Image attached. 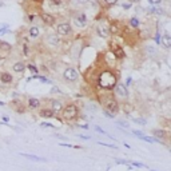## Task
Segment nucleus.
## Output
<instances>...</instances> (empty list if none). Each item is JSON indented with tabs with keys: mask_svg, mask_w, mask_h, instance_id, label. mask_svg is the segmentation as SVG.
Returning a JSON list of instances; mask_svg holds the SVG:
<instances>
[{
	"mask_svg": "<svg viewBox=\"0 0 171 171\" xmlns=\"http://www.w3.org/2000/svg\"><path fill=\"white\" fill-rule=\"evenodd\" d=\"M63 79L66 82H68V83H74V82H76L79 79L78 70L74 68V67H67L66 70L63 71Z\"/></svg>",
	"mask_w": 171,
	"mask_h": 171,
	"instance_id": "obj_7",
	"label": "nucleus"
},
{
	"mask_svg": "<svg viewBox=\"0 0 171 171\" xmlns=\"http://www.w3.org/2000/svg\"><path fill=\"white\" fill-rule=\"evenodd\" d=\"M104 110L108 111L110 114H112V115H116V114L119 112V104H118V102H116L114 98H108L107 100L104 102Z\"/></svg>",
	"mask_w": 171,
	"mask_h": 171,
	"instance_id": "obj_9",
	"label": "nucleus"
},
{
	"mask_svg": "<svg viewBox=\"0 0 171 171\" xmlns=\"http://www.w3.org/2000/svg\"><path fill=\"white\" fill-rule=\"evenodd\" d=\"M35 1H38V0H35Z\"/></svg>",
	"mask_w": 171,
	"mask_h": 171,
	"instance_id": "obj_52",
	"label": "nucleus"
},
{
	"mask_svg": "<svg viewBox=\"0 0 171 171\" xmlns=\"http://www.w3.org/2000/svg\"><path fill=\"white\" fill-rule=\"evenodd\" d=\"M116 163H119V165L130 166V162H127V160H123V159H116Z\"/></svg>",
	"mask_w": 171,
	"mask_h": 171,
	"instance_id": "obj_34",
	"label": "nucleus"
},
{
	"mask_svg": "<svg viewBox=\"0 0 171 171\" xmlns=\"http://www.w3.org/2000/svg\"><path fill=\"white\" fill-rule=\"evenodd\" d=\"M3 106H6V103H4V102H1V100H0V107H3Z\"/></svg>",
	"mask_w": 171,
	"mask_h": 171,
	"instance_id": "obj_50",
	"label": "nucleus"
},
{
	"mask_svg": "<svg viewBox=\"0 0 171 171\" xmlns=\"http://www.w3.org/2000/svg\"><path fill=\"white\" fill-rule=\"evenodd\" d=\"M154 135L157 136V138H165L166 132L163 130H154Z\"/></svg>",
	"mask_w": 171,
	"mask_h": 171,
	"instance_id": "obj_29",
	"label": "nucleus"
},
{
	"mask_svg": "<svg viewBox=\"0 0 171 171\" xmlns=\"http://www.w3.org/2000/svg\"><path fill=\"white\" fill-rule=\"evenodd\" d=\"M14 82H15V78L11 71L0 70V84H3L4 87H9V86L14 84Z\"/></svg>",
	"mask_w": 171,
	"mask_h": 171,
	"instance_id": "obj_5",
	"label": "nucleus"
},
{
	"mask_svg": "<svg viewBox=\"0 0 171 171\" xmlns=\"http://www.w3.org/2000/svg\"><path fill=\"white\" fill-rule=\"evenodd\" d=\"M9 106L12 107V110H14L15 112H18V114H24L27 111L26 103H23V102L19 100V99H14V100L9 103Z\"/></svg>",
	"mask_w": 171,
	"mask_h": 171,
	"instance_id": "obj_13",
	"label": "nucleus"
},
{
	"mask_svg": "<svg viewBox=\"0 0 171 171\" xmlns=\"http://www.w3.org/2000/svg\"><path fill=\"white\" fill-rule=\"evenodd\" d=\"M147 1H148V4H151L152 7H158L163 0H147Z\"/></svg>",
	"mask_w": 171,
	"mask_h": 171,
	"instance_id": "obj_31",
	"label": "nucleus"
},
{
	"mask_svg": "<svg viewBox=\"0 0 171 171\" xmlns=\"http://www.w3.org/2000/svg\"><path fill=\"white\" fill-rule=\"evenodd\" d=\"M39 18H40L41 23H43L44 26L52 27L56 24V16L52 14H49V12H40V14H39Z\"/></svg>",
	"mask_w": 171,
	"mask_h": 171,
	"instance_id": "obj_8",
	"label": "nucleus"
},
{
	"mask_svg": "<svg viewBox=\"0 0 171 171\" xmlns=\"http://www.w3.org/2000/svg\"><path fill=\"white\" fill-rule=\"evenodd\" d=\"M132 134H135V135L138 136V138H140V136L143 135V132H142V131H138V130H132Z\"/></svg>",
	"mask_w": 171,
	"mask_h": 171,
	"instance_id": "obj_36",
	"label": "nucleus"
},
{
	"mask_svg": "<svg viewBox=\"0 0 171 171\" xmlns=\"http://www.w3.org/2000/svg\"><path fill=\"white\" fill-rule=\"evenodd\" d=\"M8 32H9V26L8 24H4V26L0 28V36L6 35V34H8Z\"/></svg>",
	"mask_w": 171,
	"mask_h": 171,
	"instance_id": "obj_27",
	"label": "nucleus"
},
{
	"mask_svg": "<svg viewBox=\"0 0 171 171\" xmlns=\"http://www.w3.org/2000/svg\"><path fill=\"white\" fill-rule=\"evenodd\" d=\"M26 68H27V70L31 71V72L34 74V75H39V68L35 66V64L28 63V64H26Z\"/></svg>",
	"mask_w": 171,
	"mask_h": 171,
	"instance_id": "obj_24",
	"label": "nucleus"
},
{
	"mask_svg": "<svg viewBox=\"0 0 171 171\" xmlns=\"http://www.w3.org/2000/svg\"><path fill=\"white\" fill-rule=\"evenodd\" d=\"M62 118L64 120H75L79 116V107L74 103H68L67 106H64L62 110Z\"/></svg>",
	"mask_w": 171,
	"mask_h": 171,
	"instance_id": "obj_2",
	"label": "nucleus"
},
{
	"mask_svg": "<svg viewBox=\"0 0 171 171\" xmlns=\"http://www.w3.org/2000/svg\"><path fill=\"white\" fill-rule=\"evenodd\" d=\"M103 112H104V115L106 116H107V118H110V119H114V118H115V115H112V114H110V112H108V111H103Z\"/></svg>",
	"mask_w": 171,
	"mask_h": 171,
	"instance_id": "obj_37",
	"label": "nucleus"
},
{
	"mask_svg": "<svg viewBox=\"0 0 171 171\" xmlns=\"http://www.w3.org/2000/svg\"><path fill=\"white\" fill-rule=\"evenodd\" d=\"M55 34L60 38H67V36H70L72 34V27L68 21H60L55 27Z\"/></svg>",
	"mask_w": 171,
	"mask_h": 171,
	"instance_id": "obj_3",
	"label": "nucleus"
},
{
	"mask_svg": "<svg viewBox=\"0 0 171 171\" xmlns=\"http://www.w3.org/2000/svg\"><path fill=\"white\" fill-rule=\"evenodd\" d=\"M118 124H120V126H123V127H126V128H128V123H126V122H123V120H118Z\"/></svg>",
	"mask_w": 171,
	"mask_h": 171,
	"instance_id": "obj_39",
	"label": "nucleus"
},
{
	"mask_svg": "<svg viewBox=\"0 0 171 171\" xmlns=\"http://www.w3.org/2000/svg\"><path fill=\"white\" fill-rule=\"evenodd\" d=\"M40 126H41V127H47V128H55V126L51 124V123H48V122H43V123H40Z\"/></svg>",
	"mask_w": 171,
	"mask_h": 171,
	"instance_id": "obj_33",
	"label": "nucleus"
},
{
	"mask_svg": "<svg viewBox=\"0 0 171 171\" xmlns=\"http://www.w3.org/2000/svg\"><path fill=\"white\" fill-rule=\"evenodd\" d=\"M111 52L114 54V56H115L118 60H120V59H123L126 56V54H124V51H123V48L119 44H116L115 41H111Z\"/></svg>",
	"mask_w": 171,
	"mask_h": 171,
	"instance_id": "obj_14",
	"label": "nucleus"
},
{
	"mask_svg": "<svg viewBox=\"0 0 171 171\" xmlns=\"http://www.w3.org/2000/svg\"><path fill=\"white\" fill-rule=\"evenodd\" d=\"M160 44H163V47L166 48H171V36L168 34H163V36L160 38Z\"/></svg>",
	"mask_w": 171,
	"mask_h": 171,
	"instance_id": "obj_23",
	"label": "nucleus"
},
{
	"mask_svg": "<svg viewBox=\"0 0 171 171\" xmlns=\"http://www.w3.org/2000/svg\"><path fill=\"white\" fill-rule=\"evenodd\" d=\"M132 120L135 123H138V124H142V126L147 124V120H146V119H143V118H134Z\"/></svg>",
	"mask_w": 171,
	"mask_h": 171,
	"instance_id": "obj_30",
	"label": "nucleus"
},
{
	"mask_svg": "<svg viewBox=\"0 0 171 171\" xmlns=\"http://www.w3.org/2000/svg\"><path fill=\"white\" fill-rule=\"evenodd\" d=\"M11 52H12L11 43H8V41H6V40H0V59L8 58Z\"/></svg>",
	"mask_w": 171,
	"mask_h": 171,
	"instance_id": "obj_10",
	"label": "nucleus"
},
{
	"mask_svg": "<svg viewBox=\"0 0 171 171\" xmlns=\"http://www.w3.org/2000/svg\"><path fill=\"white\" fill-rule=\"evenodd\" d=\"M152 171H154V170H152Z\"/></svg>",
	"mask_w": 171,
	"mask_h": 171,
	"instance_id": "obj_55",
	"label": "nucleus"
},
{
	"mask_svg": "<svg viewBox=\"0 0 171 171\" xmlns=\"http://www.w3.org/2000/svg\"><path fill=\"white\" fill-rule=\"evenodd\" d=\"M147 52L151 54V55H154V54H157V51H155V48H154V47H147Z\"/></svg>",
	"mask_w": 171,
	"mask_h": 171,
	"instance_id": "obj_35",
	"label": "nucleus"
},
{
	"mask_svg": "<svg viewBox=\"0 0 171 171\" xmlns=\"http://www.w3.org/2000/svg\"><path fill=\"white\" fill-rule=\"evenodd\" d=\"M108 28H110V34H112V35H116L119 32V27L116 26L115 23H112L111 26H108Z\"/></svg>",
	"mask_w": 171,
	"mask_h": 171,
	"instance_id": "obj_26",
	"label": "nucleus"
},
{
	"mask_svg": "<svg viewBox=\"0 0 171 171\" xmlns=\"http://www.w3.org/2000/svg\"><path fill=\"white\" fill-rule=\"evenodd\" d=\"M40 106H41L40 99L32 98V96L27 98V102H26L27 110H29V111H36V110H39V108H40Z\"/></svg>",
	"mask_w": 171,
	"mask_h": 171,
	"instance_id": "obj_11",
	"label": "nucleus"
},
{
	"mask_svg": "<svg viewBox=\"0 0 171 171\" xmlns=\"http://www.w3.org/2000/svg\"><path fill=\"white\" fill-rule=\"evenodd\" d=\"M103 1H104V4H106V6H108V7L118 3V0H103Z\"/></svg>",
	"mask_w": 171,
	"mask_h": 171,
	"instance_id": "obj_32",
	"label": "nucleus"
},
{
	"mask_svg": "<svg viewBox=\"0 0 171 171\" xmlns=\"http://www.w3.org/2000/svg\"><path fill=\"white\" fill-rule=\"evenodd\" d=\"M60 146H63V147H75V146L68 145V143H60Z\"/></svg>",
	"mask_w": 171,
	"mask_h": 171,
	"instance_id": "obj_47",
	"label": "nucleus"
},
{
	"mask_svg": "<svg viewBox=\"0 0 171 171\" xmlns=\"http://www.w3.org/2000/svg\"><path fill=\"white\" fill-rule=\"evenodd\" d=\"M44 43L48 47H51V48H56V47L60 46L62 39H60V36L56 35L55 32H49V34H47L44 36Z\"/></svg>",
	"mask_w": 171,
	"mask_h": 171,
	"instance_id": "obj_4",
	"label": "nucleus"
},
{
	"mask_svg": "<svg viewBox=\"0 0 171 171\" xmlns=\"http://www.w3.org/2000/svg\"><path fill=\"white\" fill-rule=\"evenodd\" d=\"M96 34H98L100 38H103V39L108 38V36L111 35L110 28H108L107 24H98V27H96Z\"/></svg>",
	"mask_w": 171,
	"mask_h": 171,
	"instance_id": "obj_16",
	"label": "nucleus"
},
{
	"mask_svg": "<svg viewBox=\"0 0 171 171\" xmlns=\"http://www.w3.org/2000/svg\"><path fill=\"white\" fill-rule=\"evenodd\" d=\"M51 92H52V94H59V92H60V91H59V88H58V87H52Z\"/></svg>",
	"mask_w": 171,
	"mask_h": 171,
	"instance_id": "obj_44",
	"label": "nucleus"
},
{
	"mask_svg": "<svg viewBox=\"0 0 171 171\" xmlns=\"http://www.w3.org/2000/svg\"><path fill=\"white\" fill-rule=\"evenodd\" d=\"M1 119H3L4 123H8L9 122V116H7V115H3V116H1Z\"/></svg>",
	"mask_w": 171,
	"mask_h": 171,
	"instance_id": "obj_40",
	"label": "nucleus"
},
{
	"mask_svg": "<svg viewBox=\"0 0 171 171\" xmlns=\"http://www.w3.org/2000/svg\"><path fill=\"white\" fill-rule=\"evenodd\" d=\"M122 7H123L124 9H128V8L131 7V3H124V4H122Z\"/></svg>",
	"mask_w": 171,
	"mask_h": 171,
	"instance_id": "obj_45",
	"label": "nucleus"
},
{
	"mask_svg": "<svg viewBox=\"0 0 171 171\" xmlns=\"http://www.w3.org/2000/svg\"><path fill=\"white\" fill-rule=\"evenodd\" d=\"M0 7H1V4H0Z\"/></svg>",
	"mask_w": 171,
	"mask_h": 171,
	"instance_id": "obj_53",
	"label": "nucleus"
},
{
	"mask_svg": "<svg viewBox=\"0 0 171 171\" xmlns=\"http://www.w3.org/2000/svg\"><path fill=\"white\" fill-rule=\"evenodd\" d=\"M99 145H102V146H107V147H110V148H116V146H114V145H106V143H102V142H99Z\"/></svg>",
	"mask_w": 171,
	"mask_h": 171,
	"instance_id": "obj_43",
	"label": "nucleus"
},
{
	"mask_svg": "<svg viewBox=\"0 0 171 171\" xmlns=\"http://www.w3.org/2000/svg\"><path fill=\"white\" fill-rule=\"evenodd\" d=\"M150 14H157V15H165V9L159 8V7H152V8L148 9Z\"/></svg>",
	"mask_w": 171,
	"mask_h": 171,
	"instance_id": "obj_25",
	"label": "nucleus"
},
{
	"mask_svg": "<svg viewBox=\"0 0 171 171\" xmlns=\"http://www.w3.org/2000/svg\"><path fill=\"white\" fill-rule=\"evenodd\" d=\"M139 20H138V19L136 18H131L130 19V26L131 27H134V28H138V27H139Z\"/></svg>",
	"mask_w": 171,
	"mask_h": 171,
	"instance_id": "obj_28",
	"label": "nucleus"
},
{
	"mask_svg": "<svg viewBox=\"0 0 171 171\" xmlns=\"http://www.w3.org/2000/svg\"><path fill=\"white\" fill-rule=\"evenodd\" d=\"M72 21L78 28H84L88 23L87 15L84 14V12H75V14L72 15Z\"/></svg>",
	"mask_w": 171,
	"mask_h": 171,
	"instance_id": "obj_6",
	"label": "nucleus"
},
{
	"mask_svg": "<svg viewBox=\"0 0 171 171\" xmlns=\"http://www.w3.org/2000/svg\"><path fill=\"white\" fill-rule=\"evenodd\" d=\"M131 80H132V79H131L130 76H128V78H127V80H126V84H124L126 87H127V86H130V84H131Z\"/></svg>",
	"mask_w": 171,
	"mask_h": 171,
	"instance_id": "obj_46",
	"label": "nucleus"
},
{
	"mask_svg": "<svg viewBox=\"0 0 171 171\" xmlns=\"http://www.w3.org/2000/svg\"><path fill=\"white\" fill-rule=\"evenodd\" d=\"M21 54H23L24 58H29L31 56V47H29L28 39H24L23 43H21Z\"/></svg>",
	"mask_w": 171,
	"mask_h": 171,
	"instance_id": "obj_20",
	"label": "nucleus"
},
{
	"mask_svg": "<svg viewBox=\"0 0 171 171\" xmlns=\"http://www.w3.org/2000/svg\"><path fill=\"white\" fill-rule=\"evenodd\" d=\"M79 127L84 128V130H87V128H88V124H79Z\"/></svg>",
	"mask_w": 171,
	"mask_h": 171,
	"instance_id": "obj_48",
	"label": "nucleus"
},
{
	"mask_svg": "<svg viewBox=\"0 0 171 171\" xmlns=\"http://www.w3.org/2000/svg\"><path fill=\"white\" fill-rule=\"evenodd\" d=\"M132 163L134 166H136V167H145V166H143V163H139V162H131Z\"/></svg>",
	"mask_w": 171,
	"mask_h": 171,
	"instance_id": "obj_42",
	"label": "nucleus"
},
{
	"mask_svg": "<svg viewBox=\"0 0 171 171\" xmlns=\"http://www.w3.org/2000/svg\"><path fill=\"white\" fill-rule=\"evenodd\" d=\"M114 88H115V94L118 98H122V99L128 98V88L123 83H116Z\"/></svg>",
	"mask_w": 171,
	"mask_h": 171,
	"instance_id": "obj_15",
	"label": "nucleus"
},
{
	"mask_svg": "<svg viewBox=\"0 0 171 171\" xmlns=\"http://www.w3.org/2000/svg\"><path fill=\"white\" fill-rule=\"evenodd\" d=\"M67 0H48V7L52 9H60L66 7Z\"/></svg>",
	"mask_w": 171,
	"mask_h": 171,
	"instance_id": "obj_19",
	"label": "nucleus"
},
{
	"mask_svg": "<svg viewBox=\"0 0 171 171\" xmlns=\"http://www.w3.org/2000/svg\"><path fill=\"white\" fill-rule=\"evenodd\" d=\"M160 38H162V36H160L159 34H157V35H155V41H157L158 44H160Z\"/></svg>",
	"mask_w": 171,
	"mask_h": 171,
	"instance_id": "obj_41",
	"label": "nucleus"
},
{
	"mask_svg": "<svg viewBox=\"0 0 171 171\" xmlns=\"http://www.w3.org/2000/svg\"><path fill=\"white\" fill-rule=\"evenodd\" d=\"M95 130H96V131H99V132H100V134H104V135H107V132H106V131L103 130V128H100V127H99V126H96V127H95Z\"/></svg>",
	"mask_w": 171,
	"mask_h": 171,
	"instance_id": "obj_38",
	"label": "nucleus"
},
{
	"mask_svg": "<svg viewBox=\"0 0 171 171\" xmlns=\"http://www.w3.org/2000/svg\"><path fill=\"white\" fill-rule=\"evenodd\" d=\"M170 151H171V148H170Z\"/></svg>",
	"mask_w": 171,
	"mask_h": 171,
	"instance_id": "obj_54",
	"label": "nucleus"
},
{
	"mask_svg": "<svg viewBox=\"0 0 171 171\" xmlns=\"http://www.w3.org/2000/svg\"><path fill=\"white\" fill-rule=\"evenodd\" d=\"M21 157L27 158V159L32 160V162H46L44 158H40V157H36V155H32V154H27V152H20Z\"/></svg>",
	"mask_w": 171,
	"mask_h": 171,
	"instance_id": "obj_22",
	"label": "nucleus"
},
{
	"mask_svg": "<svg viewBox=\"0 0 171 171\" xmlns=\"http://www.w3.org/2000/svg\"><path fill=\"white\" fill-rule=\"evenodd\" d=\"M140 0H131V3H139Z\"/></svg>",
	"mask_w": 171,
	"mask_h": 171,
	"instance_id": "obj_51",
	"label": "nucleus"
},
{
	"mask_svg": "<svg viewBox=\"0 0 171 171\" xmlns=\"http://www.w3.org/2000/svg\"><path fill=\"white\" fill-rule=\"evenodd\" d=\"M39 116L44 119H51V118H55V112L49 107H43V108H39Z\"/></svg>",
	"mask_w": 171,
	"mask_h": 171,
	"instance_id": "obj_18",
	"label": "nucleus"
},
{
	"mask_svg": "<svg viewBox=\"0 0 171 171\" xmlns=\"http://www.w3.org/2000/svg\"><path fill=\"white\" fill-rule=\"evenodd\" d=\"M11 71L12 74H18V75H23L26 71V62L23 60H16L11 64Z\"/></svg>",
	"mask_w": 171,
	"mask_h": 171,
	"instance_id": "obj_12",
	"label": "nucleus"
},
{
	"mask_svg": "<svg viewBox=\"0 0 171 171\" xmlns=\"http://www.w3.org/2000/svg\"><path fill=\"white\" fill-rule=\"evenodd\" d=\"M63 103H62L59 99H52V100H49V108L55 112V115L56 114H60L62 112V110H63Z\"/></svg>",
	"mask_w": 171,
	"mask_h": 171,
	"instance_id": "obj_17",
	"label": "nucleus"
},
{
	"mask_svg": "<svg viewBox=\"0 0 171 171\" xmlns=\"http://www.w3.org/2000/svg\"><path fill=\"white\" fill-rule=\"evenodd\" d=\"M82 139H90V136H84V135H80Z\"/></svg>",
	"mask_w": 171,
	"mask_h": 171,
	"instance_id": "obj_49",
	"label": "nucleus"
},
{
	"mask_svg": "<svg viewBox=\"0 0 171 171\" xmlns=\"http://www.w3.org/2000/svg\"><path fill=\"white\" fill-rule=\"evenodd\" d=\"M98 83L102 88H106V90H111V88L115 87L116 84V76L114 75L111 71H103V72L99 75L98 78Z\"/></svg>",
	"mask_w": 171,
	"mask_h": 171,
	"instance_id": "obj_1",
	"label": "nucleus"
},
{
	"mask_svg": "<svg viewBox=\"0 0 171 171\" xmlns=\"http://www.w3.org/2000/svg\"><path fill=\"white\" fill-rule=\"evenodd\" d=\"M27 32H28V36H29L31 39H38L39 36H40V34H41V32H40V28H39L38 26H31V27L28 28V31H27Z\"/></svg>",
	"mask_w": 171,
	"mask_h": 171,
	"instance_id": "obj_21",
	"label": "nucleus"
}]
</instances>
